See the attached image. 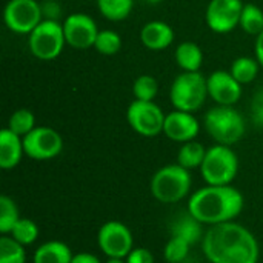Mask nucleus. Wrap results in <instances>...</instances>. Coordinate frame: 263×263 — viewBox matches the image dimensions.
I'll use <instances>...</instances> for the list:
<instances>
[{"label":"nucleus","instance_id":"1","mask_svg":"<svg viewBox=\"0 0 263 263\" xmlns=\"http://www.w3.org/2000/svg\"><path fill=\"white\" fill-rule=\"evenodd\" d=\"M202 250L211 263H257L259 243L253 233L236 222L210 227Z\"/></svg>","mask_w":263,"mask_h":263},{"label":"nucleus","instance_id":"2","mask_svg":"<svg viewBox=\"0 0 263 263\" xmlns=\"http://www.w3.org/2000/svg\"><path fill=\"white\" fill-rule=\"evenodd\" d=\"M243 196L231 185H208L196 191L188 202V213L210 227L233 222L243 210Z\"/></svg>","mask_w":263,"mask_h":263},{"label":"nucleus","instance_id":"3","mask_svg":"<svg viewBox=\"0 0 263 263\" xmlns=\"http://www.w3.org/2000/svg\"><path fill=\"white\" fill-rule=\"evenodd\" d=\"M203 125L206 133L219 145L227 146L240 142L247 133L245 119L237 109H234V106L217 105L211 108L203 117Z\"/></svg>","mask_w":263,"mask_h":263},{"label":"nucleus","instance_id":"4","mask_svg":"<svg viewBox=\"0 0 263 263\" xmlns=\"http://www.w3.org/2000/svg\"><path fill=\"white\" fill-rule=\"evenodd\" d=\"M206 77L200 72H182L179 74L170 88V100L174 109L196 112L208 99Z\"/></svg>","mask_w":263,"mask_h":263},{"label":"nucleus","instance_id":"5","mask_svg":"<svg viewBox=\"0 0 263 263\" xmlns=\"http://www.w3.org/2000/svg\"><path fill=\"white\" fill-rule=\"evenodd\" d=\"M190 190L191 174L179 163L160 168L151 179V193L162 203L180 202L188 196Z\"/></svg>","mask_w":263,"mask_h":263},{"label":"nucleus","instance_id":"6","mask_svg":"<svg viewBox=\"0 0 263 263\" xmlns=\"http://www.w3.org/2000/svg\"><path fill=\"white\" fill-rule=\"evenodd\" d=\"M239 171L237 154L227 145H214L206 149L205 160L200 166L203 180L208 185H230Z\"/></svg>","mask_w":263,"mask_h":263},{"label":"nucleus","instance_id":"7","mask_svg":"<svg viewBox=\"0 0 263 263\" xmlns=\"http://www.w3.org/2000/svg\"><path fill=\"white\" fill-rule=\"evenodd\" d=\"M66 45L63 25L59 20L43 18L40 25L28 35V48L31 54L43 62L57 59Z\"/></svg>","mask_w":263,"mask_h":263},{"label":"nucleus","instance_id":"8","mask_svg":"<svg viewBox=\"0 0 263 263\" xmlns=\"http://www.w3.org/2000/svg\"><path fill=\"white\" fill-rule=\"evenodd\" d=\"M166 114L156 102L134 99L126 109V120L133 131L143 137H156L163 133Z\"/></svg>","mask_w":263,"mask_h":263},{"label":"nucleus","instance_id":"9","mask_svg":"<svg viewBox=\"0 0 263 263\" xmlns=\"http://www.w3.org/2000/svg\"><path fill=\"white\" fill-rule=\"evenodd\" d=\"M43 20L42 3L37 0H9L3 9L6 28L15 34H31Z\"/></svg>","mask_w":263,"mask_h":263},{"label":"nucleus","instance_id":"10","mask_svg":"<svg viewBox=\"0 0 263 263\" xmlns=\"http://www.w3.org/2000/svg\"><path fill=\"white\" fill-rule=\"evenodd\" d=\"M25 154L34 160H51L63 149L62 136L49 126H35L23 137Z\"/></svg>","mask_w":263,"mask_h":263},{"label":"nucleus","instance_id":"11","mask_svg":"<svg viewBox=\"0 0 263 263\" xmlns=\"http://www.w3.org/2000/svg\"><path fill=\"white\" fill-rule=\"evenodd\" d=\"M99 248L109 259H126L133 248V234L129 228L117 220L102 225L97 234Z\"/></svg>","mask_w":263,"mask_h":263},{"label":"nucleus","instance_id":"12","mask_svg":"<svg viewBox=\"0 0 263 263\" xmlns=\"http://www.w3.org/2000/svg\"><path fill=\"white\" fill-rule=\"evenodd\" d=\"M242 0H210L205 11V22L216 34H228L240 23L243 9Z\"/></svg>","mask_w":263,"mask_h":263},{"label":"nucleus","instance_id":"13","mask_svg":"<svg viewBox=\"0 0 263 263\" xmlns=\"http://www.w3.org/2000/svg\"><path fill=\"white\" fill-rule=\"evenodd\" d=\"M62 25L68 46L79 51L94 48L96 39L100 31L97 28L96 20L91 15L85 12H72L66 15Z\"/></svg>","mask_w":263,"mask_h":263},{"label":"nucleus","instance_id":"14","mask_svg":"<svg viewBox=\"0 0 263 263\" xmlns=\"http://www.w3.org/2000/svg\"><path fill=\"white\" fill-rule=\"evenodd\" d=\"M208 96L222 106H234L242 97V83H239L230 71L217 69L206 77Z\"/></svg>","mask_w":263,"mask_h":263},{"label":"nucleus","instance_id":"15","mask_svg":"<svg viewBox=\"0 0 263 263\" xmlns=\"http://www.w3.org/2000/svg\"><path fill=\"white\" fill-rule=\"evenodd\" d=\"M199 131H200V123L194 117V112L174 109L165 117L163 134L173 142L186 143L196 140Z\"/></svg>","mask_w":263,"mask_h":263},{"label":"nucleus","instance_id":"16","mask_svg":"<svg viewBox=\"0 0 263 263\" xmlns=\"http://www.w3.org/2000/svg\"><path fill=\"white\" fill-rule=\"evenodd\" d=\"M174 29L163 20H151L140 29V42L149 51H163L174 42Z\"/></svg>","mask_w":263,"mask_h":263},{"label":"nucleus","instance_id":"17","mask_svg":"<svg viewBox=\"0 0 263 263\" xmlns=\"http://www.w3.org/2000/svg\"><path fill=\"white\" fill-rule=\"evenodd\" d=\"M25 154L23 137L17 136L8 128L0 131V168L12 170L15 168Z\"/></svg>","mask_w":263,"mask_h":263},{"label":"nucleus","instance_id":"18","mask_svg":"<svg viewBox=\"0 0 263 263\" xmlns=\"http://www.w3.org/2000/svg\"><path fill=\"white\" fill-rule=\"evenodd\" d=\"M174 59L182 71L196 72L203 65V51L194 42H182L174 51Z\"/></svg>","mask_w":263,"mask_h":263},{"label":"nucleus","instance_id":"19","mask_svg":"<svg viewBox=\"0 0 263 263\" xmlns=\"http://www.w3.org/2000/svg\"><path fill=\"white\" fill-rule=\"evenodd\" d=\"M74 254L69 247L59 240H49L37 248L34 253V263H71Z\"/></svg>","mask_w":263,"mask_h":263},{"label":"nucleus","instance_id":"20","mask_svg":"<svg viewBox=\"0 0 263 263\" xmlns=\"http://www.w3.org/2000/svg\"><path fill=\"white\" fill-rule=\"evenodd\" d=\"M202 225L203 223H200L190 213L188 214H183V216L177 217L173 222V225H171V236L180 237V239L186 240L193 247L199 240L203 239V236H202Z\"/></svg>","mask_w":263,"mask_h":263},{"label":"nucleus","instance_id":"21","mask_svg":"<svg viewBox=\"0 0 263 263\" xmlns=\"http://www.w3.org/2000/svg\"><path fill=\"white\" fill-rule=\"evenodd\" d=\"M205 156H206V148L202 143L191 140V142L182 143L179 154H177V163L190 171L194 168H200L205 160Z\"/></svg>","mask_w":263,"mask_h":263},{"label":"nucleus","instance_id":"22","mask_svg":"<svg viewBox=\"0 0 263 263\" xmlns=\"http://www.w3.org/2000/svg\"><path fill=\"white\" fill-rule=\"evenodd\" d=\"M260 68L262 66H260V63L257 62L256 57L242 55V57L234 59V62L231 63L230 72L234 76V79L239 83L247 85V83H251L253 80H256V77L259 76Z\"/></svg>","mask_w":263,"mask_h":263},{"label":"nucleus","instance_id":"23","mask_svg":"<svg viewBox=\"0 0 263 263\" xmlns=\"http://www.w3.org/2000/svg\"><path fill=\"white\" fill-rule=\"evenodd\" d=\"M100 14L111 22H122L129 17L134 0H97Z\"/></svg>","mask_w":263,"mask_h":263},{"label":"nucleus","instance_id":"24","mask_svg":"<svg viewBox=\"0 0 263 263\" xmlns=\"http://www.w3.org/2000/svg\"><path fill=\"white\" fill-rule=\"evenodd\" d=\"M239 26L250 35H259L263 31V11L254 3H245Z\"/></svg>","mask_w":263,"mask_h":263},{"label":"nucleus","instance_id":"25","mask_svg":"<svg viewBox=\"0 0 263 263\" xmlns=\"http://www.w3.org/2000/svg\"><path fill=\"white\" fill-rule=\"evenodd\" d=\"M6 128L11 129L12 133H15L17 136L25 137L35 128V116L31 109H26V108L15 109L11 114Z\"/></svg>","mask_w":263,"mask_h":263},{"label":"nucleus","instance_id":"26","mask_svg":"<svg viewBox=\"0 0 263 263\" xmlns=\"http://www.w3.org/2000/svg\"><path fill=\"white\" fill-rule=\"evenodd\" d=\"M122 37L114 29H102L96 39L94 49L102 55H116L122 49Z\"/></svg>","mask_w":263,"mask_h":263},{"label":"nucleus","instance_id":"27","mask_svg":"<svg viewBox=\"0 0 263 263\" xmlns=\"http://www.w3.org/2000/svg\"><path fill=\"white\" fill-rule=\"evenodd\" d=\"M25 247L15 239L3 234L0 237V263H25Z\"/></svg>","mask_w":263,"mask_h":263},{"label":"nucleus","instance_id":"28","mask_svg":"<svg viewBox=\"0 0 263 263\" xmlns=\"http://www.w3.org/2000/svg\"><path fill=\"white\" fill-rule=\"evenodd\" d=\"M159 92V82L156 77L149 74H142L139 76L134 83H133V94L137 100H145V102H154Z\"/></svg>","mask_w":263,"mask_h":263},{"label":"nucleus","instance_id":"29","mask_svg":"<svg viewBox=\"0 0 263 263\" xmlns=\"http://www.w3.org/2000/svg\"><path fill=\"white\" fill-rule=\"evenodd\" d=\"M18 219L20 216H18V208L15 202L8 196H2L0 197V233L5 236L11 234Z\"/></svg>","mask_w":263,"mask_h":263},{"label":"nucleus","instance_id":"30","mask_svg":"<svg viewBox=\"0 0 263 263\" xmlns=\"http://www.w3.org/2000/svg\"><path fill=\"white\" fill-rule=\"evenodd\" d=\"M11 236L18 243L26 247V245H31V243H34L37 240V237H39V227L31 219H18V222L14 225V228L11 231Z\"/></svg>","mask_w":263,"mask_h":263},{"label":"nucleus","instance_id":"31","mask_svg":"<svg viewBox=\"0 0 263 263\" xmlns=\"http://www.w3.org/2000/svg\"><path fill=\"white\" fill-rule=\"evenodd\" d=\"M190 250H191V245L186 240L176 237V236H171L165 245L163 256H165V260L168 263H180L186 259Z\"/></svg>","mask_w":263,"mask_h":263},{"label":"nucleus","instance_id":"32","mask_svg":"<svg viewBox=\"0 0 263 263\" xmlns=\"http://www.w3.org/2000/svg\"><path fill=\"white\" fill-rule=\"evenodd\" d=\"M251 119L253 123L259 128H263V88L259 89L251 102Z\"/></svg>","mask_w":263,"mask_h":263},{"label":"nucleus","instance_id":"33","mask_svg":"<svg viewBox=\"0 0 263 263\" xmlns=\"http://www.w3.org/2000/svg\"><path fill=\"white\" fill-rule=\"evenodd\" d=\"M126 263H154V257L146 248H134L128 254Z\"/></svg>","mask_w":263,"mask_h":263},{"label":"nucleus","instance_id":"34","mask_svg":"<svg viewBox=\"0 0 263 263\" xmlns=\"http://www.w3.org/2000/svg\"><path fill=\"white\" fill-rule=\"evenodd\" d=\"M42 11H43V18L57 20V15L60 12V6L55 2H48V3L42 5Z\"/></svg>","mask_w":263,"mask_h":263},{"label":"nucleus","instance_id":"35","mask_svg":"<svg viewBox=\"0 0 263 263\" xmlns=\"http://www.w3.org/2000/svg\"><path fill=\"white\" fill-rule=\"evenodd\" d=\"M71 263H100L99 257L94 256V254H89V253H79V254H74Z\"/></svg>","mask_w":263,"mask_h":263},{"label":"nucleus","instance_id":"36","mask_svg":"<svg viewBox=\"0 0 263 263\" xmlns=\"http://www.w3.org/2000/svg\"><path fill=\"white\" fill-rule=\"evenodd\" d=\"M254 54L257 62L260 63V66L263 68V31L256 37V43H254Z\"/></svg>","mask_w":263,"mask_h":263},{"label":"nucleus","instance_id":"37","mask_svg":"<svg viewBox=\"0 0 263 263\" xmlns=\"http://www.w3.org/2000/svg\"><path fill=\"white\" fill-rule=\"evenodd\" d=\"M106 263H126L123 259H108Z\"/></svg>","mask_w":263,"mask_h":263},{"label":"nucleus","instance_id":"38","mask_svg":"<svg viewBox=\"0 0 263 263\" xmlns=\"http://www.w3.org/2000/svg\"><path fill=\"white\" fill-rule=\"evenodd\" d=\"M143 2L151 3V5H157V3H160V2H163V0H143Z\"/></svg>","mask_w":263,"mask_h":263}]
</instances>
